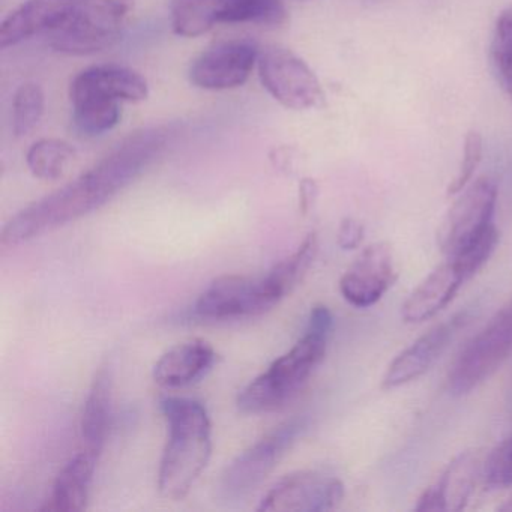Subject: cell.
<instances>
[{"label":"cell","mask_w":512,"mask_h":512,"mask_svg":"<svg viewBox=\"0 0 512 512\" xmlns=\"http://www.w3.org/2000/svg\"><path fill=\"white\" fill-rule=\"evenodd\" d=\"M512 352V299L458 356L449 373V391L466 395L493 376Z\"/></svg>","instance_id":"5b68a950"},{"label":"cell","mask_w":512,"mask_h":512,"mask_svg":"<svg viewBox=\"0 0 512 512\" xmlns=\"http://www.w3.org/2000/svg\"><path fill=\"white\" fill-rule=\"evenodd\" d=\"M227 0H172L170 23L179 37L196 38L226 25Z\"/></svg>","instance_id":"44dd1931"},{"label":"cell","mask_w":512,"mask_h":512,"mask_svg":"<svg viewBox=\"0 0 512 512\" xmlns=\"http://www.w3.org/2000/svg\"><path fill=\"white\" fill-rule=\"evenodd\" d=\"M286 293L271 275L253 278L226 275L209 284L196 302V314L203 319H238L266 313Z\"/></svg>","instance_id":"52a82bcc"},{"label":"cell","mask_w":512,"mask_h":512,"mask_svg":"<svg viewBox=\"0 0 512 512\" xmlns=\"http://www.w3.org/2000/svg\"><path fill=\"white\" fill-rule=\"evenodd\" d=\"M112 422V374L98 371L86 398L82 415V437L86 449L100 455Z\"/></svg>","instance_id":"ffe728a7"},{"label":"cell","mask_w":512,"mask_h":512,"mask_svg":"<svg viewBox=\"0 0 512 512\" xmlns=\"http://www.w3.org/2000/svg\"><path fill=\"white\" fill-rule=\"evenodd\" d=\"M98 457L100 455L88 449L77 454L59 473L50 502L43 511L79 512L86 509Z\"/></svg>","instance_id":"d6986e66"},{"label":"cell","mask_w":512,"mask_h":512,"mask_svg":"<svg viewBox=\"0 0 512 512\" xmlns=\"http://www.w3.org/2000/svg\"><path fill=\"white\" fill-rule=\"evenodd\" d=\"M490 55L497 82L512 101V7L497 19Z\"/></svg>","instance_id":"d4e9b609"},{"label":"cell","mask_w":512,"mask_h":512,"mask_svg":"<svg viewBox=\"0 0 512 512\" xmlns=\"http://www.w3.org/2000/svg\"><path fill=\"white\" fill-rule=\"evenodd\" d=\"M257 70L263 88L286 109L304 112L325 103V92L314 71L286 47L260 50Z\"/></svg>","instance_id":"8992f818"},{"label":"cell","mask_w":512,"mask_h":512,"mask_svg":"<svg viewBox=\"0 0 512 512\" xmlns=\"http://www.w3.org/2000/svg\"><path fill=\"white\" fill-rule=\"evenodd\" d=\"M484 461L478 452L458 455L436 485L427 488L419 497L416 511H461L469 502L476 481L482 476Z\"/></svg>","instance_id":"9a60e30c"},{"label":"cell","mask_w":512,"mask_h":512,"mask_svg":"<svg viewBox=\"0 0 512 512\" xmlns=\"http://www.w3.org/2000/svg\"><path fill=\"white\" fill-rule=\"evenodd\" d=\"M287 19L283 0H227L226 25L281 26Z\"/></svg>","instance_id":"cb8c5ba5"},{"label":"cell","mask_w":512,"mask_h":512,"mask_svg":"<svg viewBox=\"0 0 512 512\" xmlns=\"http://www.w3.org/2000/svg\"><path fill=\"white\" fill-rule=\"evenodd\" d=\"M299 194H301L302 211L307 212L308 209L311 208V205H313L314 199H316L317 196V187L316 184H314V181H311V179H305L301 184V191H299Z\"/></svg>","instance_id":"f546056e"},{"label":"cell","mask_w":512,"mask_h":512,"mask_svg":"<svg viewBox=\"0 0 512 512\" xmlns=\"http://www.w3.org/2000/svg\"><path fill=\"white\" fill-rule=\"evenodd\" d=\"M304 428V419H290L242 452L221 475V494L226 499H242L260 487Z\"/></svg>","instance_id":"ba28073f"},{"label":"cell","mask_w":512,"mask_h":512,"mask_svg":"<svg viewBox=\"0 0 512 512\" xmlns=\"http://www.w3.org/2000/svg\"><path fill=\"white\" fill-rule=\"evenodd\" d=\"M397 278L391 245L376 242L364 248L341 277L340 292L353 307H373L394 286Z\"/></svg>","instance_id":"7c38bea8"},{"label":"cell","mask_w":512,"mask_h":512,"mask_svg":"<svg viewBox=\"0 0 512 512\" xmlns=\"http://www.w3.org/2000/svg\"><path fill=\"white\" fill-rule=\"evenodd\" d=\"M467 320L469 317L466 313H458L425 332L389 364L383 376V388H398L424 376L445 352L458 331L466 325Z\"/></svg>","instance_id":"4fadbf2b"},{"label":"cell","mask_w":512,"mask_h":512,"mask_svg":"<svg viewBox=\"0 0 512 512\" xmlns=\"http://www.w3.org/2000/svg\"><path fill=\"white\" fill-rule=\"evenodd\" d=\"M74 160V149L70 143L59 139H41L31 146L26 163L35 178L43 181H58L67 173Z\"/></svg>","instance_id":"7402d4cb"},{"label":"cell","mask_w":512,"mask_h":512,"mask_svg":"<svg viewBox=\"0 0 512 512\" xmlns=\"http://www.w3.org/2000/svg\"><path fill=\"white\" fill-rule=\"evenodd\" d=\"M464 281L463 269L452 259L437 266L406 299L401 307V317L407 323H422L436 316L454 298Z\"/></svg>","instance_id":"2e32d148"},{"label":"cell","mask_w":512,"mask_h":512,"mask_svg":"<svg viewBox=\"0 0 512 512\" xmlns=\"http://www.w3.org/2000/svg\"><path fill=\"white\" fill-rule=\"evenodd\" d=\"M46 107L43 89L37 83H25L17 89L13 101V131L17 137L31 134L40 124Z\"/></svg>","instance_id":"484cf974"},{"label":"cell","mask_w":512,"mask_h":512,"mask_svg":"<svg viewBox=\"0 0 512 512\" xmlns=\"http://www.w3.org/2000/svg\"><path fill=\"white\" fill-rule=\"evenodd\" d=\"M365 229L359 221L353 218H346L338 230V245L341 250H356L364 241Z\"/></svg>","instance_id":"f1b7e54d"},{"label":"cell","mask_w":512,"mask_h":512,"mask_svg":"<svg viewBox=\"0 0 512 512\" xmlns=\"http://www.w3.org/2000/svg\"><path fill=\"white\" fill-rule=\"evenodd\" d=\"M259 55V47L254 41H223L194 59L188 77L196 88L205 91L239 88L250 79Z\"/></svg>","instance_id":"30bf717a"},{"label":"cell","mask_w":512,"mask_h":512,"mask_svg":"<svg viewBox=\"0 0 512 512\" xmlns=\"http://www.w3.org/2000/svg\"><path fill=\"white\" fill-rule=\"evenodd\" d=\"M214 347L205 340L187 341L164 353L154 367V380L163 388L191 385L214 365Z\"/></svg>","instance_id":"ac0fdd59"},{"label":"cell","mask_w":512,"mask_h":512,"mask_svg":"<svg viewBox=\"0 0 512 512\" xmlns=\"http://www.w3.org/2000/svg\"><path fill=\"white\" fill-rule=\"evenodd\" d=\"M74 4L76 0H26L0 25V49L55 31L67 19Z\"/></svg>","instance_id":"e0dca14e"},{"label":"cell","mask_w":512,"mask_h":512,"mask_svg":"<svg viewBox=\"0 0 512 512\" xmlns=\"http://www.w3.org/2000/svg\"><path fill=\"white\" fill-rule=\"evenodd\" d=\"M167 140L164 128L128 137L88 172L11 218L2 230V245L17 247L103 208L163 154Z\"/></svg>","instance_id":"6da1fadb"},{"label":"cell","mask_w":512,"mask_h":512,"mask_svg":"<svg viewBox=\"0 0 512 512\" xmlns=\"http://www.w3.org/2000/svg\"><path fill=\"white\" fill-rule=\"evenodd\" d=\"M344 485L325 473L305 470L287 475L260 503L262 512H322L340 505Z\"/></svg>","instance_id":"8fae6325"},{"label":"cell","mask_w":512,"mask_h":512,"mask_svg":"<svg viewBox=\"0 0 512 512\" xmlns=\"http://www.w3.org/2000/svg\"><path fill=\"white\" fill-rule=\"evenodd\" d=\"M316 254L317 238L313 233L302 242L296 253L275 265L268 274L277 281L278 286L287 295L305 277L316 259Z\"/></svg>","instance_id":"4316f807"},{"label":"cell","mask_w":512,"mask_h":512,"mask_svg":"<svg viewBox=\"0 0 512 512\" xmlns=\"http://www.w3.org/2000/svg\"><path fill=\"white\" fill-rule=\"evenodd\" d=\"M332 326L334 317L329 308L325 305L314 307L301 340L278 358L268 371L242 389L238 397L239 410L253 415L274 412L292 400L325 358Z\"/></svg>","instance_id":"3957f363"},{"label":"cell","mask_w":512,"mask_h":512,"mask_svg":"<svg viewBox=\"0 0 512 512\" xmlns=\"http://www.w3.org/2000/svg\"><path fill=\"white\" fill-rule=\"evenodd\" d=\"M73 104V124L80 134L97 137L109 133L121 121V103L100 98H77Z\"/></svg>","instance_id":"603a6c76"},{"label":"cell","mask_w":512,"mask_h":512,"mask_svg":"<svg viewBox=\"0 0 512 512\" xmlns=\"http://www.w3.org/2000/svg\"><path fill=\"white\" fill-rule=\"evenodd\" d=\"M161 412L169 439L158 470V490L166 499L181 500L211 460V419L203 404L190 398H166Z\"/></svg>","instance_id":"7a4b0ae2"},{"label":"cell","mask_w":512,"mask_h":512,"mask_svg":"<svg viewBox=\"0 0 512 512\" xmlns=\"http://www.w3.org/2000/svg\"><path fill=\"white\" fill-rule=\"evenodd\" d=\"M139 0H76L67 19L50 32V46L65 55L85 56L112 46Z\"/></svg>","instance_id":"277c9868"},{"label":"cell","mask_w":512,"mask_h":512,"mask_svg":"<svg viewBox=\"0 0 512 512\" xmlns=\"http://www.w3.org/2000/svg\"><path fill=\"white\" fill-rule=\"evenodd\" d=\"M482 152H484V142L482 136L476 131H470L467 134L466 142H464L463 161H461L460 169L457 176L451 182L448 188L449 196L461 193L464 188L472 181L473 173L478 169L482 160Z\"/></svg>","instance_id":"83f0119b"},{"label":"cell","mask_w":512,"mask_h":512,"mask_svg":"<svg viewBox=\"0 0 512 512\" xmlns=\"http://www.w3.org/2000/svg\"><path fill=\"white\" fill-rule=\"evenodd\" d=\"M149 95L145 77L121 65H95L74 77L70 86L71 100L100 98L116 103H140Z\"/></svg>","instance_id":"5bb4252c"},{"label":"cell","mask_w":512,"mask_h":512,"mask_svg":"<svg viewBox=\"0 0 512 512\" xmlns=\"http://www.w3.org/2000/svg\"><path fill=\"white\" fill-rule=\"evenodd\" d=\"M499 509L500 511H512V499L506 500V503H503Z\"/></svg>","instance_id":"4dcf8cb0"},{"label":"cell","mask_w":512,"mask_h":512,"mask_svg":"<svg viewBox=\"0 0 512 512\" xmlns=\"http://www.w3.org/2000/svg\"><path fill=\"white\" fill-rule=\"evenodd\" d=\"M497 187L490 179H478L455 202L439 230V247L454 257L490 232L494 226Z\"/></svg>","instance_id":"9c48e42d"}]
</instances>
